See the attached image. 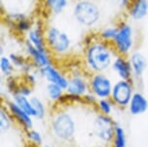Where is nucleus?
Instances as JSON below:
<instances>
[{
    "mask_svg": "<svg viewBox=\"0 0 148 147\" xmlns=\"http://www.w3.org/2000/svg\"><path fill=\"white\" fill-rule=\"evenodd\" d=\"M92 147H111L110 144H105V143H99L96 144V145L92 146Z\"/></svg>",
    "mask_w": 148,
    "mask_h": 147,
    "instance_id": "obj_29",
    "label": "nucleus"
},
{
    "mask_svg": "<svg viewBox=\"0 0 148 147\" xmlns=\"http://www.w3.org/2000/svg\"><path fill=\"white\" fill-rule=\"evenodd\" d=\"M45 10L52 16L63 14L70 7L71 0H43Z\"/></svg>",
    "mask_w": 148,
    "mask_h": 147,
    "instance_id": "obj_19",
    "label": "nucleus"
},
{
    "mask_svg": "<svg viewBox=\"0 0 148 147\" xmlns=\"http://www.w3.org/2000/svg\"><path fill=\"white\" fill-rule=\"evenodd\" d=\"M41 147H52L51 145H49V144H44L43 146H41Z\"/></svg>",
    "mask_w": 148,
    "mask_h": 147,
    "instance_id": "obj_30",
    "label": "nucleus"
},
{
    "mask_svg": "<svg viewBox=\"0 0 148 147\" xmlns=\"http://www.w3.org/2000/svg\"><path fill=\"white\" fill-rule=\"evenodd\" d=\"M117 123L111 116L97 112L91 122V133L101 143L111 144Z\"/></svg>",
    "mask_w": 148,
    "mask_h": 147,
    "instance_id": "obj_5",
    "label": "nucleus"
},
{
    "mask_svg": "<svg viewBox=\"0 0 148 147\" xmlns=\"http://www.w3.org/2000/svg\"><path fill=\"white\" fill-rule=\"evenodd\" d=\"M117 31H118V25L105 26L98 33V38L108 43H112L117 34Z\"/></svg>",
    "mask_w": 148,
    "mask_h": 147,
    "instance_id": "obj_27",
    "label": "nucleus"
},
{
    "mask_svg": "<svg viewBox=\"0 0 148 147\" xmlns=\"http://www.w3.org/2000/svg\"><path fill=\"white\" fill-rule=\"evenodd\" d=\"M135 79H141L147 69L146 56L139 51H133L128 56Z\"/></svg>",
    "mask_w": 148,
    "mask_h": 147,
    "instance_id": "obj_15",
    "label": "nucleus"
},
{
    "mask_svg": "<svg viewBox=\"0 0 148 147\" xmlns=\"http://www.w3.org/2000/svg\"><path fill=\"white\" fill-rule=\"evenodd\" d=\"M28 147H32V146H30V145H29V146H28Z\"/></svg>",
    "mask_w": 148,
    "mask_h": 147,
    "instance_id": "obj_31",
    "label": "nucleus"
},
{
    "mask_svg": "<svg viewBox=\"0 0 148 147\" xmlns=\"http://www.w3.org/2000/svg\"><path fill=\"white\" fill-rule=\"evenodd\" d=\"M96 107H97V110L99 113L111 116L115 106H114L113 102L111 101L110 98H107V99L98 100V102L96 104Z\"/></svg>",
    "mask_w": 148,
    "mask_h": 147,
    "instance_id": "obj_28",
    "label": "nucleus"
},
{
    "mask_svg": "<svg viewBox=\"0 0 148 147\" xmlns=\"http://www.w3.org/2000/svg\"><path fill=\"white\" fill-rule=\"evenodd\" d=\"M127 134L124 128L119 124L116 125L115 134H114L113 140L111 142V147H127Z\"/></svg>",
    "mask_w": 148,
    "mask_h": 147,
    "instance_id": "obj_26",
    "label": "nucleus"
},
{
    "mask_svg": "<svg viewBox=\"0 0 148 147\" xmlns=\"http://www.w3.org/2000/svg\"><path fill=\"white\" fill-rule=\"evenodd\" d=\"M117 56L112 44L98 38L86 46L83 53L84 67L89 74L106 73L110 69L114 58Z\"/></svg>",
    "mask_w": 148,
    "mask_h": 147,
    "instance_id": "obj_1",
    "label": "nucleus"
},
{
    "mask_svg": "<svg viewBox=\"0 0 148 147\" xmlns=\"http://www.w3.org/2000/svg\"><path fill=\"white\" fill-rule=\"evenodd\" d=\"M15 70L16 68L13 64L12 60L10 59L9 55L2 54L1 57H0V71H1L2 77H4L6 79L13 77Z\"/></svg>",
    "mask_w": 148,
    "mask_h": 147,
    "instance_id": "obj_24",
    "label": "nucleus"
},
{
    "mask_svg": "<svg viewBox=\"0 0 148 147\" xmlns=\"http://www.w3.org/2000/svg\"><path fill=\"white\" fill-rule=\"evenodd\" d=\"M14 123L15 121L8 111L6 107L2 105L1 109H0V130H1V133L7 134L8 132H10L13 128Z\"/></svg>",
    "mask_w": 148,
    "mask_h": 147,
    "instance_id": "obj_22",
    "label": "nucleus"
},
{
    "mask_svg": "<svg viewBox=\"0 0 148 147\" xmlns=\"http://www.w3.org/2000/svg\"><path fill=\"white\" fill-rule=\"evenodd\" d=\"M74 21L84 28L96 27L102 18V11L95 0H76L72 6Z\"/></svg>",
    "mask_w": 148,
    "mask_h": 147,
    "instance_id": "obj_3",
    "label": "nucleus"
},
{
    "mask_svg": "<svg viewBox=\"0 0 148 147\" xmlns=\"http://www.w3.org/2000/svg\"><path fill=\"white\" fill-rule=\"evenodd\" d=\"M24 51H25L30 62L36 68V70H40V69L53 63L52 62L53 56L49 51V49H37L26 40L24 42Z\"/></svg>",
    "mask_w": 148,
    "mask_h": 147,
    "instance_id": "obj_10",
    "label": "nucleus"
},
{
    "mask_svg": "<svg viewBox=\"0 0 148 147\" xmlns=\"http://www.w3.org/2000/svg\"><path fill=\"white\" fill-rule=\"evenodd\" d=\"M111 44L117 55L129 56L135 46V33L132 24L127 21L120 23L117 34Z\"/></svg>",
    "mask_w": 148,
    "mask_h": 147,
    "instance_id": "obj_6",
    "label": "nucleus"
},
{
    "mask_svg": "<svg viewBox=\"0 0 148 147\" xmlns=\"http://www.w3.org/2000/svg\"><path fill=\"white\" fill-rule=\"evenodd\" d=\"M11 99H12L19 107H21L24 111L27 112L30 116H32V117L34 118L35 111H34V109H33L32 103L30 101V97L15 93V94H12V98Z\"/></svg>",
    "mask_w": 148,
    "mask_h": 147,
    "instance_id": "obj_21",
    "label": "nucleus"
},
{
    "mask_svg": "<svg viewBox=\"0 0 148 147\" xmlns=\"http://www.w3.org/2000/svg\"><path fill=\"white\" fill-rule=\"evenodd\" d=\"M4 106L6 107L15 123L23 129V131L34 128V118L24 111L21 107H19L12 99H7Z\"/></svg>",
    "mask_w": 148,
    "mask_h": 147,
    "instance_id": "obj_11",
    "label": "nucleus"
},
{
    "mask_svg": "<svg viewBox=\"0 0 148 147\" xmlns=\"http://www.w3.org/2000/svg\"><path fill=\"white\" fill-rule=\"evenodd\" d=\"M127 109L130 114L133 116L144 114L148 110V100L144 94L138 90L135 91Z\"/></svg>",
    "mask_w": 148,
    "mask_h": 147,
    "instance_id": "obj_16",
    "label": "nucleus"
},
{
    "mask_svg": "<svg viewBox=\"0 0 148 147\" xmlns=\"http://www.w3.org/2000/svg\"><path fill=\"white\" fill-rule=\"evenodd\" d=\"M47 48L53 57H63L73 49V41L70 35L56 25H49L45 28Z\"/></svg>",
    "mask_w": 148,
    "mask_h": 147,
    "instance_id": "obj_4",
    "label": "nucleus"
},
{
    "mask_svg": "<svg viewBox=\"0 0 148 147\" xmlns=\"http://www.w3.org/2000/svg\"><path fill=\"white\" fill-rule=\"evenodd\" d=\"M45 28L40 21H36L32 28L25 35L26 41H28L35 48L40 49H47L46 39H45Z\"/></svg>",
    "mask_w": 148,
    "mask_h": 147,
    "instance_id": "obj_14",
    "label": "nucleus"
},
{
    "mask_svg": "<svg viewBox=\"0 0 148 147\" xmlns=\"http://www.w3.org/2000/svg\"><path fill=\"white\" fill-rule=\"evenodd\" d=\"M128 16L134 21H141L148 16V0H131Z\"/></svg>",
    "mask_w": 148,
    "mask_h": 147,
    "instance_id": "obj_17",
    "label": "nucleus"
},
{
    "mask_svg": "<svg viewBox=\"0 0 148 147\" xmlns=\"http://www.w3.org/2000/svg\"><path fill=\"white\" fill-rule=\"evenodd\" d=\"M45 91H46V95L47 97V99L51 103H54V104L60 103L61 100L66 96L65 89L59 86V85L54 84V83L47 82Z\"/></svg>",
    "mask_w": 148,
    "mask_h": 147,
    "instance_id": "obj_20",
    "label": "nucleus"
},
{
    "mask_svg": "<svg viewBox=\"0 0 148 147\" xmlns=\"http://www.w3.org/2000/svg\"><path fill=\"white\" fill-rule=\"evenodd\" d=\"M77 130V120L69 110L59 109L52 114L51 131L55 139L62 143L71 142L76 137Z\"/></svg>",
    "mask_w": 148,
    "mask_h": 147,
    "instance_id": "obj_2",
    "label": "nucleus"
},
{
    "mask_svg": "<svg viewBox=\"0 0 148 147\" xmlns=\"http://www.w3.org/2000/svg\"><path fill=\"white\" fill-rule=\"evenodd\" d=\"M65 91L70 98L82 99L86 94L90 92L88 77L79 72L75 71L68 76V85Z\"/></svg>",
    "mask_w": 148,
    "mask_h": 147,
    "instance_id": "obj_9",
    "label": "nucleus"
},
{
    "mask_svg": "<svg viewBox=\"0 0 148 147\" xmlns=\"http://www.w3.org/2000/svg\"><path fill=\"white\" fill-rule=\"evenodd\" d=\"M25 137L28 141L29 145L32 147H41L44 145V137L43 134L34 128L24 131Z\"/></svg>",
    "mask_w": 148,
    "mask_h": 147,
    "instance_id": "obj_25",
    "label": "nucleus"
},
{
    "mask_svg": "<svg viewBox=\"0 0 148 147\" xmlns=\"http://www.w3.org/2000/svg\"><path fill=\"white\" fill-rule=\"evenodd\" d=\"M90 92L98 100L110 98L113 83L112 79L106 73L90 74L88 77Z\"/></svg>",
    "mask_w": 148,
    "mask_h": 147,
    "instance_id": "obj_8",
    "label": "nucleus"
},
{
    "mask_svg": "<svg viewBox=\"0 0 148 147\" xmlns=\"http://www.w3.org/2000/svg\"><path fill=\"white\" fill-rule=\"evenodd\" d=\"M30 101L32 103L33 109L35 111V116L34 119L38 121H42L46 118L47 116V107L45 105L44 101L40 97L38 96H31L30 97Z\"/></svg>",
    "mask_w": 148,
    "mask_h": 147,
    "instance_id": "obj_23",
    "label": "nucleus"
},
{
    "mask_svg": "<svg viewBox=\"0 0 148 147\" xmlns=\"http://www.w3.org/2000/svg\"><path fill=\"white\" fill-rule=\"evenodd\" d=\"M38 74L47 82L57 84L66 90L67 85H68V76H66L62 71H60L53 63L38 70Z\"/></svg>",
    "mask_w": 148,
    "mask_h": 147,
    "instance_id": "obj_12",
    "label": "nucleus"
},
{
    "mask_svg": "<svg viewBox=\"0 0 148 147\" xmlns=\"http://www.w3.org/2000/svg\"><path fill=\"white\" fill-rule=\"evenodd\" d=\"M135 91L132 80L117 79L113 83L110 100L113 102L115 107L121 109H125L129 106Z\"/></svg>",
    "mask_w": 148,
    "mask_h": 147,
    "instance_id": "obj_7",
    "label": "nucleus"
},
{
    "mask_svg": "<svg viewBox=\"0 0 148 147\" xmlns=\"http://www.w3.org/2000/svg\"><path fill=\"white\" fill-rule=\"evenodd\" d=\"M8 19L13 23L14 28L18 30L19 33L27 34V32L32 28L34 23L30 21V18L22 13H14L8 16Z\"/></svg>",
    "mask_w": 148,
    "mask_h": 147,
    "instance_id": "obj_18",
    "label": "nucleus"
},
{
    "mask_svg": "<svg viewBox=\"0 0 148 147\" xmlns=\"http://www.w3.org/2000/svg\"><path fill=\"white\" fill-rule=\"evenodd\" d=\"M111 70L116 75L118 79L132 80L134 79L133 70L128 56L117 55L111 65Z\"/></svg>",
    "mask_w": 148,
    "mask_h": 147,
    "instance_id": "obj_13",
    "label": "nucleus"
}]
</instances>
